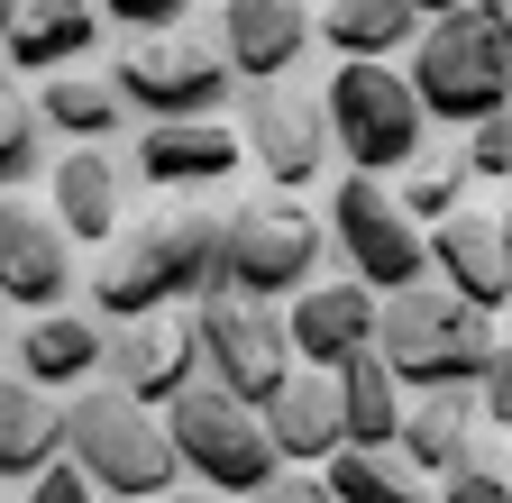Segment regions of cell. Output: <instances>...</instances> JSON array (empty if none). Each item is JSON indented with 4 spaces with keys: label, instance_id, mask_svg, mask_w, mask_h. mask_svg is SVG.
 <instances>
[{
    "label": "cell",
    "instance_id": "21",
    "mask_svg": "<svg viewBox=\"0 0 512 503\" xmlns=\"http://www.w3.org/2000/svg\"><path fill=\"white\" fill-rule=\"evenodd\" d=\"M476 430H494L485 403H476V385H430V394H412L394 449H403L421 476H448V467H467V458H476Z\"/></svg>",
    "mask_w": 512,
    "mask_h": 503
},
{
    "label": "cell",
    "instance_id": "19",
    "mask_svg": "<svg viewBox=\"0 0 512 503\" xmlns=\"http://www.w3.org/2000/svg\"><path fill=\"white\" fill-rule=\"evenodd\" d=\"M101 357H110V330H101V321H83V311H28V330L10 339V366H19V375H37L46 394L92 385Z\"/></svg>",
    "mask_w": 512,
    "mask_h": 503
},
{
    "label": "cell",
    "instance_id": "17",
    "mask_svg": "<svg viewBox=\"0 0 512 503\" xmlns=\"http://www.w3.org/2000/svg\"><path fill=\"white\" fill-rule=\"evenodd\" d=\"M266 430L284 467H330L348 449V403H339V366H293L284 385L266 394Z\"/></svg>",
    "mask_w": 512,
    "mask_h": 503
},
{
    "label": "cell",
    "instance_id": "3",
    "mask_svg": "<svg viewBox=\"0 0 512 503\" xmlns=\"http://www.w3.org/2000/svg\"><path fill=\"white\" fill-rule=\"evenodd\" d=\"M375 348L394 357V375H403L412 394H430V385H476V366L494 357V311L467 302L458 284L421 275V284H403V293H384Z\"/></svg>",
    "mask_w": 512,
    "mask_h": 503
},
{
    "label": "cell",
    "instance_id": "2",
    "mask_svg": "<svg viewBox=\"0 0 512 503\" xmlns=\"http://www.w3.org/2000/svg\"><path fill=\"white\" fill-rule=\"evenodd\" d=\"M64 458L110 503H156L174 485V467H183L174 430H165V403H138L128 385H110V375L64 394Z\"/></svg>",
    "mask_w": 512,
    "mask_h": 503
},
{
    "label": "cell",
    "instance_id": "28",
    "mask_svg": "<svg viewBox=\"0 0 512 503\" xmlns=\"http://www.w3.org/2000/svg\"><path fill=\"white\" fill-rule=\"evenodd\" d=\"M37 165H46V110L28 101L19 65H0V193H19Z\"/></svg>",
    "mask_w": 512,
    "mask_h": 503
},
{
    "label": "cell",
    "instance_id": "12",
    "mask_svg": "<svg viewBox=\"0 0 512 503\" xmlns=\"http://www.w3.org/2000/svg\"><path fill=\"white\" fill-rule=\"evenodd\" d=\"M430 275L485 311H512V202H458L430 220Z\"/></svg>",
    "mask_w": 512,
    "mask_h": 503
},
{
    "label": "cell",
    "instance_id": "5",
    "mask_svg": "<svg viewBox=\"0 0 512 503\" xmlns=\"http://www.w3.org/2000/svg\"><path fill=\"white\" fill-rule=\"evenodd\" d=\"M330 92V138L357 174H403L430 147V110L412 92V74H394V55H339Z\"/></svg>",
    "mask_w": 512,
    "mask_h": 503
},
{
    "label": "cell",
    "instance_id": "16",
    "mask_svg": "<svg viewBox=\"0 0 512 503\" xmlns=\"http://www.w3.org/2000/svg\"><path fill=\"white\" fill-rule=\"evenodd\" d=\"M128 165H138V183H156V193H192V183H229L247 165V138L229 119H147Z\"/></svg>",
    "mask_w": 512,
    "mask_h": 503
},
{
    "label": "cell",
    "instance_id": "15",
    "mask_svg": "<svg viewBox=\"0 0 512 503\" xmlns=\"http://www.w3.org/2000/svg\"><path fill=\"white\" fill-rule=\"evenodd\" d=\"M375 321H384V293L357 275H330V284L311 275L302 293H284V330L302 366H348L357 348H375Z\"/></svg>",
    "mask_w": 512,
    "mask_h": 503
},
{
    "label": "cell",
    "instance_id": "8",
    "mask_svg": "<svg viewBox=\"0 0 512 503\" xmlns=\"http://www.w3.org/2000/svg\"><path fill=\"white\" fill-rule=\"evenodd\" d=\"M320 211H302V193H256V202H238L229 211V229H220V284L229 293H256V302H275V293H302L311 275H320Z\"/></svg>",
    "mask_w": 512,
    "mask_h": 503
},
{
    "label": "cell",
    "instance_id": "36",
    "mask_svg": "<svg viewBox=\"0 0 512 503\" xmlns=\"http://www.w3.org/2000/svg\"><path fill=\"white\" fill-rule=\"evenodd\" d=\"M156 503H238V494H220V485H165Z\"/></svg>",
    "mask_w": 512,
    "mask_h": 503
},
{
    "label": "cell",
    "instance_id": "22",
    "mask_svg": "<svg viewBox=\"0 0 512 503\" xmlns=\"http://www.w3.org/2000/svg\"><path fill=\"white\" fill-rule=\"evenodd\" d=\"M55 449H64V403L37 385V375L0 366V485H28Z\"/></svg>",
    "mask_w": 512,
    "mask_h": 503
},
{
    "label": "cell",
    "instance_id": "27",
    "mask_svg": "<svg viewBox=\"0 0 512 503\" xmlns=\"http://www.w3.org/2000/svg\"><path fill=\"white\" fill-rule=\"evenodd\" d=\"M320 476H330L339 503H439V485H421V467L403 449H339Z\"/></svg>",
    "mask_w": 512,
    "mask_h": 503
},
{
    "label": "cell",
    "instance_id": "4",
    "mask_svg": "<svg viewBox=\"0 0 512 503\" xmlns=\"http://www.w3.org/2000/svg\"><path fill=\"white\" fill-rule=\"evenodd\" d=\"M412 92L430 119L476 129L485 110H512V46L494 28V10H439L412 37Z\"/></svg>",
    "mask_w": 512,
    "mask_h": 503
},
{
    "label": "cell",
    "instance_id": "40",
    "mask_svg": "<svg viewBox=\"0 0 512 503\" xmlns=\"http://www.w3.org/2000/svg\"><path fill=\"white\" fill-rule=\"evenodd\" d=\"M192 10H229V0H192Z\"/></svg>",
    "mask_w": 512,
    "mask_h": 503
},
{
    "label": "cell",
    "instance_id": "29",
    "mask_svg": "<svg viewBox=\"0 0 512 503\" xmlns=\"http://www.w3.org/2000/svg\"><path fill=\"white\" fill-rule=\"evenodd\" d=\"M394 193H403V211H412V220H448V211L467 202V156H458V147H448V156H430V147H421V156L394 174Z\"/></svg>",
    "mask_w": 512,
    "mask_h": 503
},
{
    "label": "cell",
    "instance_id": "13",
    "mask_svg": "<svg viewBox=\"0 0 512 503\" xmlns=\"http://www.w3.org/2000/svg\"><path fill=\"white\" fill-rule=\"evenodd\" d=\"M74 293V229L55 211H28L19 193H0V302L55 311Z\"/></svg>",
    "mask_w": 512,
    "mask_h": 503
},
{
    "label": "cell",
    "instance_id": "6",
    "mask_svg": "<svg viewBox=\"0 0 512 503\" xmlns=\"http://www.w3.org/2000/svg\"><path fill=\"white\" fill-rule=\"evenodd\" d=\"M110 83L128 92V110H138V119H220L229 92H238V65L220 55V37L138 28V37H119Z\"/></svg>",
    "mask_w": 512,
    "mask_h": 503
},
{
    "label": "cell",
    "instance_id": "41",
    "mask_svg": "<svg viewBox=\"0 0 512 503\" xmlns=\"http://www.w3.org/2000/svg\"><path fill=\"white\" fill-rule=\"evenodd\" d=\"M503 321H512V311H503Z\"/></svg>",
    "mask_w": 512,
    "mask_h": 503
},
{
    "label": "cell",
    "instance_id": "30",
    "mask_svg": "<svg viewBox=\"0 0 512 503\" xmlns=\"http://www.w3.org/2000/svg\"><path fill=\"white\" fill-rule=\"evenodd\" d=\"M458 138H467L458 156H467L476 183H512V110H485L476 129H458Z\"/></svg>",
    "mask_w": 512,
    "mask_h": 503
},
{
    "label": "cell",
    "instance_id": "25",
    "mask_svg": "<svg viewBox=\"0 0 512 503\" xmlns=\"http://www.w3.org/2000/svg\"><path fill=\"white\" fill-rule=\"evenodd\" d=\"M412 385H403V375H394V357H384V348H357L348 366H339V403H348V449H394V439H403V403Z\"/></svg>",
    "mask_w": 512,
    "mask_h": 503
},
{
    "label": "cell",
    "instance_id": "18",
    "mask_svg": "<svg viewBox=\"0 0 512 503\" xmlns=\"http://www.w3.org/2000/svg\"><path fill=\"white\" fill-rule=\"evenodd\" d=\"M302 46H311L302 0H229V10H220V55L238 65V83H275V74H293Z\"/></svg>",
    "mask_w": 512,
    "mask_h": 503
},
{
    "label": "cell",
    "instance_id": "9",
    "mask_svg": "<svg viewBox=\"0 0 512 503\" xmlns=\"http://www.w3.org/2000/svg\"><path fill=\"white\" fill-rule=\"evenodd\" d=\"M330 238H339L348 275L375 284V293H403V284L430 275V220L403 211L394 174H357V165H348L339 193H330Z\"/></svg>",
    "mask_w": 512,
    "mask_h": 503
},
{
    "label": "cell",
    "instance_id": "32",
    "mask_svg": "<svg viewBox=\"0 0 512 503\" xmlns=\"http://www.w3.org/2000/svg\"><path fill=\"white\" fill-rule=\"evenodd\" d=\"M439 503H512V476L485 467V458H467V467H448V476H439Z\"/></svg>",
    "mask_w": 512,
    "mask_h": 503
},
{
    "label": "cell",
    "instance_id": "26",
    "mask_svg": "<svg viewBox=\"0 0 512 503\" xmlns=\"http://www.w3.org/2000/svg\"><path fill=\"white\" fill-rule=\"evenodd\" d=\"M37 110H46V129H64V138H110L128 119V92L101 83V74H83V65H55L46 92H37Z\"/></svg>",
    "mask_w": 512,
    "mask_h": 503
},
{
    "label": "cell",
    "instance_id": "23",
    "mask_svg": "<svg viewBox=\"0 0 512 503\" xmlns=\"http://www.w3.org/2000/svg\"><path fill=\"white\" fill-rule=\"evenodd\" d=\"M101 19H110L101 0H28L0 55H10L19 74H55V65H83V55L101 46Z\"/></svg>",
    "mask_w": 512,
    "mask_h": 503
},
{
    "label": "cell",
    "instance_id": "14",
    "mask_svg": "<svg viewBox=\"0 0 512 503\" xmlns=\"http://www.w3.org/2000/svg\"><path fill=\"white\" fill-rule=\"evenodd\" d=\"M110 385H128L138 403H174L192 375H202V330L183 311H138V321H110V357H101Z\"/></svg>",
    "mask_w": 512,
    "mask_h": 503
},
{
    "label": "cell",
    "instance_id": "35",
    "mask_svg": "<svg viewBox=\"0 0 512 503\" xmlns=\"http://www.w3.org/2000/svg\"><path fill=\"white\" fill-rule=\"evenodd\" d=\"M101 10H110L128 37H138V28H183V10H192V0H101Z\"/></svg>",
    "mask_w": 512,
    "mask_h": 503
},
{
    "label": "cell",
    "instance_id": "24",
    "mask_svg": "<svg viewBox=\"0 0 512 503\" xmlns=\"http://www.w3.org/2000/svg\"><path fill=\"white\" fill-rule=\"evenodd\" d=\"M421 28H430V0H320L330 55H412Z\"/></svg>",
    "mask_w": 512,
    "mask_h": 503
},
{
    "label": "cell",
    "instance_id": "11",
    "mask_svg": "<svg viewBox=\"0 0 512 503\" xmlns=\"http://www.w3.org/2000/svg\"><path fill=\"white\" fill-rule=\"evenodd\" d=\"M192 330H202V366L220 375L229 394H247L256 412H266V394L302 366V357H293V330H284V311L256 302V293H229V284H211L202 302H192Z\"/></svg>",
    "mask_w": 512,
    "mask_h": 503
},
{
    "label": "cell",
    "instance_id": "34",
    "mask_svg": "<svg viewBox=\"0 0 512 503\" xmlns=\"http://www.w3.org/2000/svg\"><path fill=\"white\" fill-rule=\"evenodd\" d=\"M247 503H339V494H330V476H320V467H275Z\"/></svg>",
    "mask_w": 512,
    "mask_h": 503
},
{
    "label": "cell",
    "instance_id": "38",
    "mask_svg": "<svg viewBox=\"0 0 512 503\" xmlns=\"http://www.w3.org/2000/svg\"><path fill=\"white\" fill-rule=\"evenodd\" d=\"M439 10H494V0H430V19H439Z\"/></svg>",
    "mask_w": 512,
    "mask_h": 503
},
{
    "label": "cell",
    "instance_id": "33",
    "mask_svg": "<svg viewBox=\"0 0 512 503\" xmlns=\"http://www.w3.org/2000/svg\"><path fill=\"white\" fill-rule=\"evenodd\" d=\"M476 403H485L494 430H512V339H494V357L476 366Z\"/></svg>",
    "mask_w": 512,
    "mask_h": 503
},
{
    "label": "cell",
    "instance_id": "7",
    "mask_svg": "<svg viewBox=\"0 0 512 503\" xmlns=\"http://www.w3.org/2000/svg\"><path fill=\"white\" fill-rule=\"evenodd\" d=\"M165 430H174V449H183V467L202 476V485H220V494H256L275 467H284V449H275V430H266V412H256L247 394H229L220 375L211 385H183L174 403H165Z\"/></svg>",
    "mask_w": 512,
    "mask_h": 503
},
{
    "label": "cell",
    "instance_id": "1",
    "mask_svg": "<svg viewBox=\"0 0 512 503\" xmlns=\"http://www.w3.org/2000/svg\"><path fill=\"white\" fill-rule=\"evenodd\" d=\"M220 229L229 211H202V202H165L147 220H128L101 266H92V302L101 321H138V311H174V302H202L220 284Z\"/></svg>",
    "mask_w": 512,
    "mask_h": 503
},
{
    "label": "cell",
    "instance_id": "20",
    "mask_svg": "<svg viewBox=\"0 0 512 503\" xmlns=\"http://www.w3.org/2000/svg\"><path fill=\"white\" fill-rule=\"evenodd\" d=\"M46 202H55V220H64V229L92 238V247H110V238L128 229V211H119V165H110V147H101V138H74V147L55 156Z\"/></svg>",
    "mask_w": 512,
    "mask_h": 503
},
{
    "label": "cell",
    "instance_id": "31",
    "mask_svg": "<svg viewBox=\"0 0 512 503\" xmlns=\"http://www.w3.org/2000/svg\"><path fill=\"white\" fill-rule=\"evenodd\" d=\"M19 503H101V485H92L74 458H64V449H55V458L28 476V494H19Z\"/></svg>",
    "mask_w": 512,
    "mask_h": 503
},
{
    "label": "cell",
    "instance_id": "37",
    "mask_svg": "<svg viewBox=\"0 0 512 503\" xmlns=\"http://www.w3.org/2000/svg\"><path fill=\"white\" fill-rule=\"evenodd\" d=\"M19 10H28V0H0V46H10V28H19Z\"/></svg>",
    "mask_w": 512,
    "mask_h": 503
},
{
    "label": "cell",
    "instance_id": "39",
    "mask_svg": "<svg viewBox=\"0 0 512 503\" xmlns=\"http://www.w3.org/2000/svg\"><path fill=\"white\" fill-rule=\"evenodd\" d=\"M494 28H503V46H512V0H494Z\"/></svg>",
    "mask_w": 512,
    "mask_h": 503
},
{
    "label": "cell",
    "instance_id": "10",
    "mask_svg": "<svg viewBox=\"0 0 512 503\" xmlns=\"http://www.w3.org/2000/svg\"><path fill=\"white\" fill-rule=\"evenodd\" d=\"M238 138H247V165L266 174V183L302 193V183H320V165L339 156V138H330V92H320V83H293V74L247 83Z\"/></svg>",
    "mask_w": 512,
    "mask_h": 503
}]
</instances>
